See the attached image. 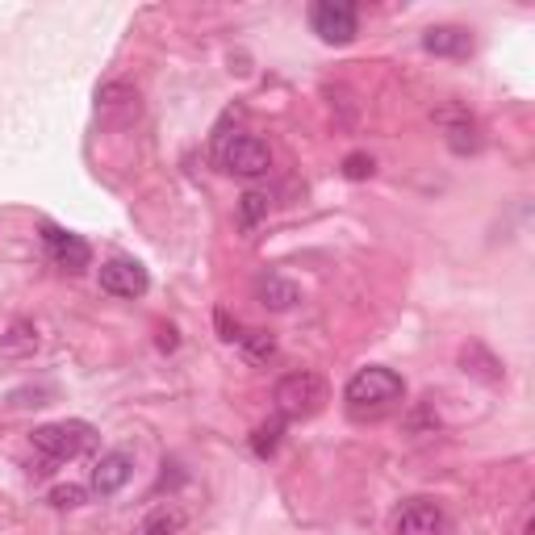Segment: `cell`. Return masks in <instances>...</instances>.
Listing matches in <instances>:
<instances>
[{
  "label": "cell",
  "instance_id": "cell-1",
  "mask_svg": "<svg viewBox=\"0 0 535 535\" xmlns=\"http://www.w3.org/2000/svg\"><path fill=\"white\" fill-rule=\"evenodd\" d=\"M406 398V381L385 364H368L360 368L343 389V402L356 418H381L389 410H398V402Z\"/></svg>",
  "mask_w": 535,
  "mask_h": 535
},
{
  "label": "cell",
  "instance_id": "cell-2",
  "mask_svg": "<svg viewBox=\"0 0 535 535\" xmlns=\"http://www.w3.org/2000/svg\"><path fill=\"white\" fill-rule=\"evenodd\" d=\"M272 402L281 410V418H310L327 406V381L318 372H289V377L276 381Z\"/></svg>",
  "mask_w": 535,
  "mask_h": 535
},
{
  "label": "cell",
  "instance_id": "cell-3",
  "mask_svg": "<svg viewBox=\"0 0 535 535\" xmlns=\"http://www.w3.org/2000/svg\"><path fill=\"white\" fill-rule=\"evenodd\" d=\"M30 439H34V448L42 456H51V460H76V456H84L92 444H97V431H92L88 423H80V418H67V423L38 427Z\"/></svg>",
  "mask_w": 535,
  "mask_h": 535
},
{
  "label": "cell",
  "instance_id": "cell-4",
  "mask_svg": "<svg viewBox=\"0 0 535 535\" xmlns=\"http://www.w3.org/2000/svg\"><path fill=\"white\" fill-rule=\"evenodd\" d=\"M218 164L230 176L255 180V176H264L272 168V151H268L264 138H255V134H230L218 143Z\"/></svg>",
  "mask_w": 535,
  "mask_h": 535
},
{
  "label": "cell",
  "instance_id": "cell-5",
  "mask_svg": "<svg viewBox=\"0 0 535 535\" xmlns=\"http://www.w3.org/2000/svg\"><path fill=\"white\" fill-rule=\"evenodd\" d=\"M310 26L327 46H347L360 34V9L352 0H318L310 9Z\"/></svg>",
  "mask_w": 535,
  "mask_h": 535
},
{
  "label": "cell",
  "instance_id": "cell-6",
  "mask_svg": "<svg viewBox=\"0 0 535 535\" xmlns=\"http://www.w3.org/2000/svg\"><path fill=\"white\" fill-rule=\"evenodd\" d=\"M448 519L431 498H410L393 515V535H444Z\"/></svg>",
  "mask_w": 535,
  "mask_h": 535
},
{
  "label": "cell",
  "instance_id": "cell-7",
  "mask_svg": "<svg viewBox=\"0 0 535 535\" xmlns=\"http://www.w3.org/2000/svg\"><path fill=\"white\" fill-rule=\"evenodd\" d=\"M101 289L109 297H143L151 289V276L138 260H109L101 264Z\"/></svg>",
  "mask_w": 535,
  "mask_h": 535
},
{
  "label": "cell",
  "instance_id": "cell-8",
  "mask_svg": "<svg viewBox=\"0 0 535 535\" xmlns=\"http://www.w3.org/2000/svg\"><path fill=\"white\" fill-rule=\"evenodd\" d=\"M134 473V452L130 448H113L97 460V469H92V494H101V498H113L122 490V485L130 481Z\"/></svg>",
  "mask_w": 535,
  "mask_h": 535
},
{
  "label": "cell",
  "instance_id": "cell-9",
  "mask_svg": "<svg viewBox=\"0 0 535 535\" xmlns=\"http://www.w3.org/2000/svg\"><path fill=\"white\" fill-rule=\"evenodd\" d=\"M42 239H46V251H51V260H55L59 268H67V272L88 268L92 251H88V243H84L80 235H67V230H59V226H46Z\"/></svg>",
  "mask_w": 535,
  "mask_h": 535
},
{
  "label": "cell",
  "instance_id": "cell-10",
  "mask_svg": "<svg viewBox=\"0 0 535 535\" xmlns=\"http://www.w3.org/2000/svg\"><path fill=\"white\" fill-rule=\"evenodd\" d=\"M439 126H444V134H448V147L456 151V155H473V151H481V130H477V122L469 118L464 109H439Z\"/></svg>",
  "mask_w": 535,
  "mask_h": 535
},
{
  "label": "cell",
  "instance_id": "cell-11",
  "mask_svg": "<svg viewBox=\"0 0 535 535\" xmlns=\"http://www.w3.org/2000/svg\"><path fill=\"white\" fill-rule=\"evenodd\" d=\"M423 51L439 55V59H464V55H473V34L464 26H431L423 34Z\"/></svg>",
  "mask_w": 535,
  "mask_h": 535
},
{
  "label": "cell",
  "instance_id": "cell-12",
  "mask_svg": "<svg viewBox=\"0 0 535 535\" xmlns=\"http://www.w3.org/2000/svg\"><path fill=\"white\" fill-rule=\"evenodd\" d=\"M297 297H301V289L281 272H264L260 281H255V301H260L264 310H293Z\"/></svg>",
  "mask_w": 535,
  "mask_h": 535
},
{
  "label": "cell",
  "instance_id": "cell-13",
  "mask_svg": "<svg viewBox=\"0 0 535 535\" xmlns=\"http://www.w3.org/2000/svg\"><path fill=\"white\" fill-rule=\"evenodd\" d=\"M180 527H184V510L180 506H155L151 515L138 523L134 535H180Z\"/></svg>",
  "mask_w": 535,
  "mask_h": 535
},
{
  "label": "cell",
  "instance_id": "cell-14",
  "mask_svg": "<svg viewBox=\"0 0 535 535\" xmlns=\"http://www.w3.org/2000/svg\"><path fill=\"white\" fill-rule=\"evenodd\" d=\"M460 364H464V372H473V377H481V381H490V385H498L502 381V364L485 352L481 343H473V347H464L460 352Z\"/></svg>",
  "mask_w": 535,
  "mask_h": 535
},
{
  "label": "cell",
  "instance_id": "cell-15",
  "mask_svg": "<svg viewBox=\"0 0 535 535\" xmlns=\"http://www.w3.org/2000/svg\"><path fill=\"white\" fill-rule=\"evenodd\" d=\"M239 343H243L247 360H255V364H264V360L276 356V335L272 331H247V335H239Z\"/></svg>",
  "mask_w": 535,
  "mask_h": 535
},
{
  "label": "cell",
  "instance_id": "cell-16",
  "mask_svg": "<svg viewBox=\"0 0 535 535\" xmlns=\"http://www.w3.org/2000/svg\"><path fill=\"white\" fill-rule=\"evenodd\" d=\"M34 347H38V331L26 327V322H17V327L0 339V352L5 356H26V352H34Z\"/></svg>",
  "mask_w": 535,
  "mask_h": 535
},
{
  "label": "cell",
  "instance_id": "cell-17",
  "mask_svg": "<svg viewBox=\"0 0 535 535\" xmlns=\"http://www.w3.org/2000/svg\"><path fill=\"white\" fill-rule=\"evenodd\" d=\"M281 431H285V423H264L260 431L251 435V452L255 456H272L276 444H281Z\"/></svg>",
  "mask_w": 535,
  "mask_h": 535
},
{
  "label": "cell",
  "instance_id": "cell-18",
  "mask_svg": "<svg viewBox=\"0 0 535 535\" xmlns=\"http://www.w3.org/2000/svg\"><path fill=\"white\" fill-rule=\"evenodd\" d=\"M260 218H268V197L264 193H243L239 197V222L243 226H255Z\"/></svg>",
  "mask_w": 535,
  "mask_h": 535
},
{
  "label": "cell",
  "instance_id": "cell-19",
  "mask_svg": "<svg viewBox=\"0 0 535 535\" xmlns=\"http://www.w3.org/2000/svg\"><path fill=\"white\" fill-rule=\"evenodd\" d=\"M372 168H377V164H372V155H364V151H356V155L343 159V176H347V180H368Z\"/></svg>",
  "mask_w": 535,
  "mask_h": 535
},
{
  "label": "cell",
  "instance_id": "cell-20",
  "mask_svg": "<svg viewBox=\"0 0 535 535\" xmlns=\"http://www.w3.org/2000/svg\"><path fill=\"white\" fill-rule=\"evenodd\" d=\"M84 498H88V490H80V485H55V490H51V502H55L59 510L84 506Z\"/></svg>",
  "mask_w": 535,
  "mask_h": 535
},
{
  "label": "cell",
  "instance_id": "cell-21",
  "mask_svg": "<svg viewBox=\"0 0 535 535\" xmlns=\"http://www.w3.org/2000/svg\"><path fill=\"white\" fill-rule=\"evenodd\" d=\"M214 318H218V331H222V339H226V343H235V339H239V322H230V314H226V310H218Z\"/></svg>",
  "mask_w": 535,
  "mask_h": 535
}]
</instances>
